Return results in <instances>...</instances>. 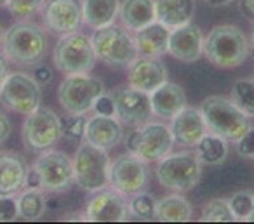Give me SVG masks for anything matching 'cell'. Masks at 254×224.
I'll return each instance as SVG.
<instances>
[{"mask_svg":"<svg viewBox=\"0 0 254 224\" xmlns=\"http://www.w3.org/2000/svg\"><path fill=\"white\" fill-rule=\"evenodd\" d=\"M84 137L87 143L94 144V146L103 148V150H112L124 137L122 123L117 120V116H106L96 113L94 116L85 120Z\"/></svg>","mask_w":254,"mask_h":224,"instance_id":"20","label":"cell"},{"mask_svg":"<svg viewBox=\"0 0 254 224\" xmlns=\"http://www.w3.org/2000/svg\"><path fill=\"white\" fill-rule=\"evenodd\" d=\"M200 112L209 132L223 137L226 143H237L251 129V122L246 113L240 112L235 103L225 96L205 98Z\"/></svg>","mask_w":254,"mask_h":224,"instance_id":"1","label":"cell"},{"mask_svg":"<svg viewBox=\"0 0 254 224\" xmlns=\"http://www.w3.org/2000/svg\"><path fill=\"white\" fill-rule=\"evenodd\" d=\"M209 5H214V7H221V5H226V4H230L232 0H205Z\"/></svg>","mask_w":254,"mask_h":224,"instance_id":"44","label":"cell"},{"mask_svg":"<svg viewBox=\"0 0 254 224\" xmlns=\"http://www.w3.org/2000/svg\"><path fill=\"white\" fill-rule=\"evenodd\" d=\"M96 59L91 39L78 32L61 35L53 53L54 66L64 75L89 73L94 68Z\"/></svg>","mask_w":254,"mask_h":224,"instance_id":"6","label":"cell"},{"mask_svg":"<svg viewBox=\"0 0 254 224\" xmlns=\"http://www.w3.org/2000/svg\"><path fill=\"white\" fill-rule=\"evenodd\" d=\"M71 162H73V181L84 191L96 193L110 184V158L106 150L85 141L78 146Z\"/></svg>","mask_w":254,"mask_h":224,"instance_id":"5","label":"cell"},{"mask_svg":"<svg viewBox=\"0 0 254 224\" xmlns=\"http://www.w3.org/2000/svg\"><path fill=\"white\" fill-rule=\"evenodd\" d=\"M150 105H152L153 115L166 120H173L187 106L185 91L178 84L166 80L160 87L150 92Z\"/></svg>","mask_w":254,"mask_h":224,"instance_id":"21","label":"cell"},{"mask_svg":"<svg viewBox=\"0 0 254 224\" xmlns=\"http://www.w3.org/2000/svg\"><path fill=\"white\" fill-rule=\"evenodd\" d=\"M204 54L219 68L242 64L249 56V42L237 26H214L204 39Z\"/></svg>","mask_w":254,"mask_h":224,"instance_id":"3","label":"cell"},{"mask_svg":"<svg viewBox=\"0 0 254 224\" xmlns=\"http://www.w3.org/2000/svg\"><path fill=\"white\" fill-rule=\"evenodd\" d=\"M40 99V84L33 77L21 71L7 73L0 85V103L11 112L28 115L39 108Z\"/></svg>","mask_w":254,"mask_h":224,"instance_id":"10","label":"cell"},{"mask_svg":"<svg viewBox=\"0 0 254 224\" xmlns=\"http://www.w3.org/2000/svg\"><path fill=\"white\" fill-rule=\"evenodd\" d=\"M232 101L247 116H254V80H237L232 87Z\"/></svg>","mask_w":254,"mask_h":224,"instance_id":"30","label":"cell"},{"mask_svg":"<svg viewBox=\"0 0 254 224\" xmlns=\"http://www.w3.org/2000/svg\"><path fill=\"white\" fill-rule=\"evenodd\" d=\"M2 53L11 63L19 66L37 64L47 51L46 33L37 25L19 21L2 35Z\"/></svg>","mask_w":254,"mask_h":224,"instance_id":"2","label":"cell"},{"mask_svg":"<svg viewBox=\"0 0 254 224\" xmlns=\"http://www.w3.org/2000/svg\"><path fill=\"white\" fill-rule=\"evenodd\" d=\"M127 80H129L131 87L150 94V92H153L157 87H160L167 80V70L159 57H136L129 64Z\"/></svg>","mask_w":254,"mask_h":224,"instance_id":"17","label":"cell"},{"mask_svg":"<svg viewBox=\"0 0 254 224\" xmlns=\"http://www.w3.org/2000/svg\"><path fill=\"white\" fill-rule=\"evenodd\" d=\"M254 203V193L251 191H239L233 196H230L228 205L232 209L235 221H247L251 216V210H253Z\"/></svg>","mask_w":254,"mask_h":224,"instance_id":"33","label":"cell"},{"mask_svg":"<svg viewBox=\"0 0 254 224\" xmlns=\"http://www.w3.org/2000/svg\"><path fill=\"white\" fill-rule=\"evenodd\" d=\"M200 219L204 223H235V216L230 209L228 200L221 198L211 200L205 203Z\"/></svg>","mask_w":254,"mask_h":224,"instance_id":"32","label":"cell"},{"mask_svg":"<svg viewBox=\"0 0 254 224\" xmlns=\"http://www.w3.org/2000/svg\"><path fill=\"white\" fill-rule=\"evenodd\" d=\"M119 16L127 30L138 32L157 19L155 0H124Z\"/></svg>","mask_w":254,"mask_h":224,"instance_id":"25","label":"cell"},{"mask_svg":"<svg viewBox=\"0 0 254 224\" xmlns=\"http://www.w3.org/2000/svg\"><path fill=\"white\" fill-rule=\"evenodd\" d=\"M119 0H84L82 4V21L91 28L98 30L112 25L119 14Z\"/></svg>","mask_w":254,"mask_h":224,"instance_id":"26","label":"cell"},{"mask_svg":"<svg viewBox=\"0 0 254 224\" xmlns=\"http://www.w3.org/2000/svg\"><path fill=\"white\" fill-rule=\"evenodd\" d=\"M251 42H253V47H254V26H253V35H251Z\"/></svg>","mask_w":254,"mask_h":224,"instance_id":"46","label":"cell"},{"mask_svg":"<svg viewBox=\"0 0 254 224\" xmlns=\"http://www.w3.org/2000/svg\"><path fill=\"white\" fill-rule=\"evenodd\" d=\"M171 132H173L174 143H178L180 146H197V143L207 132V125H205L202 112L198 108L185 106L173 118Z\"/></svg>","mask_w":254,"mask_h":224,"instance_id":"19","label":"cell"},{"mask_svg":"<svg viewBox=\"0 0 254 224\" xmlns=\"http://www.w3.org/2000/svg\"><path fill=\"white\" fill-rule=\"evenodd\" d=\"M33 170L40 179V189L53 193L66 191L73 184V162L66 153L58 150H46L33 164Z\"/></svg>","mask_w":254,"mask_h":224,"instance_id":"11","label":"cell"},{"mask_svg":"<svg viewBox=\"0 0 254 224\" xmlns=\"http://www.w3.org/2000/svg\"><path fill=\"white\" fill-rule=\"evenodd\" d=\"M167 53L178 61H185V63L197 61L204 53V35L200 28L187 23V25L171 30Z\"/></svg>","mask_w":254,"mask_h":224,"instance_id":"18","label":"cell"},{"mask_svg":"<svg viewBox=\"0 0 254 224\" xmlns=\"http://www.w3.org/2000/svg\"><path fill=\"white\" fill-rule=\"evenodd\" d=\"M47 209L46 196L40 188H26L18 198V214L25 221H37Z\"/></svg>","mask_w":254,"mask_h":224,"instance_id":"29","label":"cell"},{"mask_svg":"<svg viewBox=\"0 0 254 224\" xmlns=\"http://www.w3.org/2000/svg\"><path fill=\"white\" fill-rule=\"evenodd\" d=\"M61 136V118L51 108L39 106L26 115L23 123V144L28 151L42 153L53 148Z\"/></svg>","mask_w":254,"mask_h":224,"instance_id":"9","label":"cell"},{"mask_svg":"<svg viewBox=\"0 0 254 224\" xmlns=\"http://www.w3.org/2000/svg\"><path fill=\"white\" fill-rule=\"evenodd\" d=\"M2 35H4V32H2V26H0V40H2Z\"/></svg>","mask_w":254,"mask_h":224,"instance_id":"48","label":"cell"},{"mask_svg":"<svg viewBox=\"0 0 254 224\" xmlns=\"http://www.w3.org/2000/svg\"><path fill=\"white\" fill-rule=\"evenodd\" d=\"M195 155H197V158L200 160L202 165L223 164L226 160V155H228L226 141L212 132H205L204 137L197 143Z\"/></svg>","mask_w":254,"mask_h":224,"instance_id":"28","label":"cell"},{"mask_svg":"<svg viewBox=\"0 0 254 224\" xmlns=\"http://www.w3.org/2000/svg\"><path fill=\"white\" fill-rule=\"evenodd\" d=\"M80 23V0H49L44 7V25L58 35L77 32Z\"/></svg>","mask_w":254,"mask_h":224,"instance_id":"16","label":"cell"},{"mask_svg":"<svg viewBox=\"0 0 254 224\" xmlns=\"http://www.w3.org/2000/svg\"><path fill=\"white\" fill-rule=\"evenodd\" d=\"M28 167L19 155L11 151L0 153V195H14L25 186Z\"/></svg>","mask_w":254,"mask_h":224,"instance_id":"22","label":"cell"},{"mask_svg":"<svg viewBox=\"0 0 254 224\" xmlns=\"http://www.w3.org/2000/svg\"><path fill=\"white\" fill-rule=\"evenodd\" d=\"M105 94V85L99 78L87 73L68 75L58 89V99L66 113L85 115L91 112L96 99Z\"/></svg>","mask_w":254,"mask_h":224,"instance_id":"8","label":"cell"},{"mask_svg":"<svg viewBox=\"0 0 254 224\" xmlns=\"http://www.w3.org/2000/svg\"><path fill=\"white\" fill-rule=\"evenodd\" d=\"M195 14V0H155L157 21L167 28H178L191 21Z\"/></svg>","mask_w":254,"mask_h":224,"instance_id":"24","label":"cell"},{"mask_svg":"<svg viewBox=\"0 0 254 224\" xmlns=\"http://www.w3.org/2000/svg\"><path fill=\"white\" fill-rule=\"evenodd\" d=\"M19 217L18 198L12 195H0V223H12Z\"/></svg>","mask_w":254,"mask_h":224,"instance_id":"36","label":"cell"},{"mask_svg":"<svg viewBox=\"0 0 254 224\" xmlns=\"http://www.w3.org/2000/svg\"><path fill=\"white\" fill-rule=\"evenodd\" d=\"M46 0H7V7L16 18H30L44 7Z\"/></svg>","mask_w":254,"mask_h":224,"instance_id":"35","label":"cell"},{"mask_svg":"<svg viewBox=\"0 0 254 224\" xmlns=\"http://www.w3.org/2000/svg\"><path fill=\"white\" fill-rule=\"evenodd\" d=\"M129 214L141 221L157 219V200L146 193H134L129 202Z\"/></svg>","mask_w":254,"mask_h":224,"instance_id":"31","label":"cell"},{"mask_svg":"<svg viewBox=\"0 0 254 224\" xmlns=\"http://www.w3.org/2000/svg\"><path fill=\"white\" fill-rule=\"evenodd\" d=\"M115 105V116L120 123L129 125L131 129L141 127L150 122L153 112L150 105V96L134 87L119 89L112 94Z\"/></svg>","mask_w":254,"mask_h":224,"instance_id":"13","label":"cell"},{"mask_svg":"<svg viewBox=\"0 0 254 224\" xmlns=\"http://www.w3.org/2000/svg\"><path fill=\"white\" fill-rule=\"evenodd\" d=\"M91 42L96 57L112 66H129L138 57L134 39L126 28L115 23L94 30Z\"/></svg>","mask_w":254,"mask_h":224,"instance_id":"4","label":"cell"},{"mask_svg":"<svg viewBox=\"0 0 254 224\" xmlns=\"http://www.w3.org/2000/svg\"><path fill=\"white\" fill-rule=\"evenodd\" d=\"M174 137L171 127L160 122H146L139 127V137L136 144V155L145 162H159L171 153Z\"/></svg>","mask_w":254,"mask_h":224,"instance_id":"15","label":"cell"},{"mask_svg":"<svg viewBox=\"0 0 254 224\" xmlns=\"http://www.w3.org/2000/svg\"><path fill=\"white\" fill-rule=\"evenodd\" d=\"M7 4V0H0V5H5Z\"/></svg>","mask_w":254,"mask_h":224,"instance_id":"47","label":"cell"},{"mask_svg":"<svg viewBox=\"0 0 254 224\" xmlns=\"http://www.w3.org/2000/svg\"><path fill=\"white\" fill-rule=\"evenodd\" d=\"M92 110H94L98 115L115 116V105H113V98H112V96L101 94L98 99H96Z\"/></svg>","mask_w":254,"mask_h":224,"instance_id":"37","label":"cell"},{"mask_svg":"<svg viewBox=\"0 0 254 224\" xmlns=\"http://www.w3.org/2000/svg\"><path fill=\"white\" fill-rule=\"evenodd\" d=\"M202 177V164L197 155L181 151V153L166 155L159 160L157 179L166 189L171 191H190L198 184Z\"/></svg>","mask_w":254,"mask_h":224,"instance_id":"7","label":"cell"},{"mask_svg":"<svg viewBox=\"0 0 254 224\" xmlns=\"http://www.w3.org/2000/svg\"><path fill=\"white\" fill-rule=\"evenodd\" d=\"M11 132H12L11 120H9V116L5 115V113L0 112V144L5 143V141L9 139Z\"/></svg>","mask_w":254,"mask_h":224,"instance_id":"39","label":"cell"},{"mask_svg":"<svg viewBox=\"0 0 254 224\" xmlns=\"http://www.w3.org/2000/svg\"><path fill=\"white\" fill-rule=\"evenodd\" d=\"M148 162L136 153H126L110 162V184L122 195H134L148 182Z\"/></svg>","mask_w":254,"mask_h":224,"instance_id":"12","label":"cell"},{"mask_svg":"<svg viewBox=\"0 0 254 224\" xmlns=\"http://www.w3.org/2000/svg\"><path fill=\"white\" fill-rule=\"evenodd\" d=\"M240 7H242V11L246 12L249 18H254V0H242Z\"/></svg>","mask_w":254,"mask_h":224,"instance_id":"42","label":"cell"},{"mask_svg":"<svg viewBox=\"0 0 254 224\" xmlns=\"http://www.w3.org/2000/svg\"><path fill=\"white\" fill-rule=\"evenodd\" d=\"M33 78H35L39 84H47V82H51V78H53V71L47 66H39L35 70V73H33Z\"/></svg>","mask_w":254,"mask_h":224,"instance_id":"40","label":"cell"},{"mask_svg":"<svg viewBox=\"0 0 254 224\" xmlns=\"http://www.w3.org/2000/svg\"><path fill=\"white\" fill-rule=\"evenodd\" d=\"M85 130V118L84 115H75V113H66L61 118V134L70 139H80L84 137Z\"/></svg>","mask_w":254,"mask_h":224,"instance_id":"34","label":"cell"},{"mask_svg":"<svg viewBox=\"0 0 254 224\" xmlns=\"http://www.w3.org/2000/svg\"><path fill=\"white\" fill-rule=\"evenodd\" d=\"M129 217V202L117 189H99L87 202L85 219L91 223H122Z\"/></svg>","mask_w":254,"mask_h":224,"instance_id":"14","label":"cell"},{"mask_svg":"<svg viewBox=\"0 0 254 224\" xmlns=\"http://www.w3.org/2000/svg\"><path fill=\"white\" fill-rule=\"evenodd\" d=\"M237 150L242 157H254V129L251 127L239 141H237Z\"/></svg>","mask_w":254,"mask_h":224,"instance_id":"38","label":"cell"},{"mask_svg":"<svg viewBox=\"0 0 254 224\" xmlns=\"http://www.w3.org/2000/svg\"><path fill=\"white\" fill-rule=\"evenodd\" d=\"M249 223H254V203H253V210H251V216H249Z\"/></svg>","mask_w":254,"mask_h":224,"instance_id":"45","label":"cell"},{"mask_svg":"<svg viewBox=\"0 0 254 224\" xmlns=\"http://www.w3.org/2000/svg\"><path fill=\"white\" fill-rule=\"evenodd\" d=\"M5 77H7V64H5L4 57H2V54H0V85H2V82H4Z\"/></svg>","mask_w":254,"mask_h":224,"instance_id":"43","label":"cell"},{"mask_svg":"<svg viewBox=\"0 0 254 224\" xmlns=\"http://www.w3.org/2000/svg\"><path fill=\"white\" fill-rule=\"evenodd\" d=\"M23 188H40V179L33 168H28V172H26L25 186Z\"/></svg>","mask_w":254,"mask_h":224,"instance_id":"41","label":"cell"},{"mask_svg":"<svg viewBox=\"0 0 254 224\" xmlns=\"http://www.w3.org/2000/svg\"><path fill=\"white\" fill-rule=\"evenodd\" d=\"M193 217L191 203L181 195H167L157 202V219L162 223H188Z\"/></svg>","mask_w":254,"mask_h":224,"instance_id":"27","label":"cell"},{"mask_svg":"<svg viewBox=\"0 0 254 224\" xmlns=\"http://www.w3.org/2000/svg\"><path fill=\"white\" fill-rule=\"evenodd\" d=\"M169 35L171 28H167L166 25H162V23L155 19L153 23L146 25L145 28L136 32V49H138V53L141 56L159 57L167 53Z\"/></svg>","mask_w":254,"mask_h":224,"instance_id":"23","label":"cell"}]
</instances>
